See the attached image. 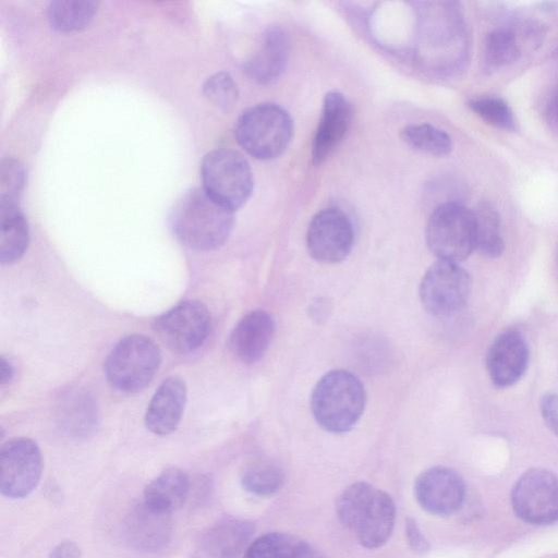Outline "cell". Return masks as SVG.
<instances>
[{
    "instance_id": "cell-1",
    "label": "cell",
    "mask_w": 558,
    "mask_h": 558,
    "mask_svg": "<svg viewBox=\"0 0 558 558\" xmlns=\"http://www.w3.org/2000/svg\"><path fill=\"white\" fill-rule=\"evenodd\" d=\"M339 521L368 549L385 545L393 530L396 506L384 490L366 482L348 486L338 497Z\"/></svg>"
},
{
    "instance_id": "cell-2",
    "label": "cell",
    "mask_w": 558,
    "mask_h": 558,
    "mask_svg": "<svg viewBox=\"0 0 558 558\" xmlns=\"http://www.w3.org/2000/svg\"><path fill=\"white\" fill-rule=\"evenodd\" d=\"M177 239L190 248L210 251L221 246L233 226V211L211 198L203 189L184 193L170 215Z\"/></svg>"
},
{
    "instance_id": "cell-3",
    "label": "cell",
    "mask_w": 558,
    "mask_h": 558,
    "mask_svg": "<svg viewBox=\"0 0 558 558\" xmlns=\"http://www.w3.org/2000/svg\"><path fill=\"white\" fill-rule=\"evenodd\" d=\"M366 404L362 381L345 369L326 373L311 396L312 413L318 425L332 434L349 432L361 418Z\"/></svg>"
},
{
    "instance_id": "cell-4",
    "label": "cell",
    "mask_w": 558,
    "mask_h": 558,
    "mask_svg": "<svg viewBox=\"0 0 558 558\" xmlns=\"http://www.w3.org/2000/svg\"><path fill=\"white\" fill-rule=\"evenodd\" d=\"M293 121L279 105H255L239 117L235 137L239 145L251 156L270 160L280 156L292 138Z\"/></svg>"
},
{
    "instance_id": "cell-5",
    "label": "cell",
    "mask_w": 558,
    "mask_h": 558,
    "mask_svg": "<svg viewBox=\"0 0 558 558\" xmlns=\"http://www.w3.org/2000/svg\"><path fill=\"white\" fill-rule=\"evenodd\" d=\"M203 190L216 202L234 211L250 198L253 172L247 160L228 148L205 155L201 166Z\"/></svg>"
},
{
    "instance_id": "cell-6",
    "label": "cell",
    "mask_w": 558,
    "mask_h": 558,
    "mask_svg": "<svg viewBox=\"0 0 558 558\" xmlns=\"http://www.w3.org/2000/svg\"><path fill=\"white\" fill-rule=\"evenodd\" d=\"M426 242L440 260H464L476 248L474 213L454 202L439 205L428 219Z\"/></svg>"
},
{
    "instance_id": "cell-7",
    "label": "cell",
    "mask_w": 558,
    "mask_h": 558,
    "mask_svg": "<svg viewBox=\"0 0 558 558\" xmlns=\"http://www.w3.org/2000/svg\"><path fill=\"white\" fill-rule=\"evenodd\" d=\"M161 362L159 347L144 335L121 339L107 356L105 374L116 389L136 392L149 384Z\"/></svg>"
},
{
    "instance_id": "cell-8",
    "label": "cell",
    "mask_w": 558,
    "mask_h": 558,
    "mask_svg": "<svg viewBox=\"0 0 558 558\" xmlns=\"http://www.w3.org/2000/svg\"><path fill=\"white\" fill-rule=\"evenodd\" d=\"M471 292L469 272L458 263L438 259L424 274L420 299L427 312L447 316L460 311Z\"/></svg>"
},
{
    "instance_id": "cell-9",
    "label": "cell",
    "mask_w": 558,
    "mask_h": 558,
    "mask_svg": "<svg viewBox=\"0 0 558 558\" xmlns=\"http://www.w3.org/2000/svg\"><path fill=\"white\" fill-rule=\"evenodd\" d=\"M513 511L530 524L546 525L558 521V477L545 469L526 471L513 486Z\"/></svg>"
},
{
    "instance_id": "cell-10",
    "label": "cell",
    "mask_w": 558,
    "mask_h": 558,
    "mask_svg": "<svg viewBox=\"0 0 558 558\" xmlns=\"http://www.w3.org/2000/svg\"><path fill=\"white\" fill-rule=\"evenodd\" d=\"M154 329L169 349L189 353L199 348L210 329V314L197 300H185L159 315Z\"/></svg>"
},
{
    "instance_id": "cell-11",
    "label": "cell",
    "mask_w": 558,
    "mask_h": 558,
    "mask_svg": "<svg viewBox=\"0 0 558 558\" xmlns=\"http://www.w3.org/2000/svg\"><path fill=\"white\" fill-rule=\"evenodd\" d=\"M43 456L37 444L25 437L13 438L0 450V490L8 498H24L37 486Z\"/></svg>"
},
{
    "instance_id": "cell-12",
    "label": "cell",
    "mask_w": 558,
    "mask_h": 558,
    "mask_svg": "<svg viewBox=\"0 0 558 558\" xmlns=\"http://www.w3.org/2000/svg\"><path fill=\"white\" fill-rule=\"evenodd\" d=\"M354 232L350 218L338 208H325L311 220L306 232L308 254L317 262L336 264L343 260L353 246Z\"/></svg>"
},
{
    "instance_id": "cell-13",
    "label": "cell",
    "mask_w": 558,
    "mask_h": 558,
    "mask_svg": "<svg viewBox=\"0 0 558 558\" xmlns=\"http://www.w3.org/2000/svg\"><path fill=\"white\" fill-rule=\"evenodd\" d=\"M414 495L425 511L445 517L461 508L465 497V485L456 471L445 466H435L422 472L416 477Z\"/></svg>"
},
{
    "instance_id": "cell-14",
    "label": "cell",
    "mask_w": 558,
    "mask_h": 558,
    "mask_svg": "<svg viewBox=\"0 0 558 558\" xmlns=\"http://www.w3.org/2000/svg\"><path fill=\"white\" fill-rule=\"evenodd\" d=\"M530 359L524 337L510 329L498 335L486 355V368L496 387L506 388L515 384L526 371Z\"/></svg>"
},
{
    "instance_id": "cell-15",
    "label": "cell",
    "mask_w": 558,
    "mask_h": 558,
    "mask_svg": "<svg viewBox=\"0 0 558 558\" xmlns=\"http://www.w3.org/2000/svg\"><path fill=\"white\" fill-rule=\"evenodd\" d=\"M351 105L343 94L331 90L325 95L312 144L314 165L324 162L343 141L351 123Z\"/></svg>"
},
{
    "instance_id": "cell-16",
    "label": "cell",
    "mask_w": 558,
    "mask_h": 558,
    "mask_svg": "<svg viewBox=\"0 0 558 558\" xmlns=\"http://www.w3.org/2000/svg\"><path fill=\"white\" fill-rule=\"evenodd\" d=\"M275 332L272 316L254 310L245 314L234 326L230 335L232 353L243 363L257 362L266 353Z\"/></svg>"
},
{
    "instance_id": "cell-17",
    "label": "cell",
    "mask_w": 558,
    "mask_h": 558,
    "mask_svg": "<svg viewBox=\"0 0 558 558\" xmlns=\"http://www.w3.org/2000/svg\"><path fill=\"white\" fill-rule=\"evenodd\" d=\"M186 401V386L182 378L170 376L155 391L145 414L148 430L158 436L172 433L179 425Z\"/></svg>"
},
{
    "instance_id": "cell-18",
    "label": "cell",
    "mask_w": 558,
    "mask_h": 558,
    "mask_svg": "<svg viewBox=\"0 0 558 558\" xmlns=\"http://www.w3.org/2000/svg\"><path fill=\"white\" fill-rule=\"evenodd\" d=\"M287 33L279 26L269 27L256 52L245 64L247 75L258 84H270L283 73L289 59Z\"/></svg>"
},
{
    "instance_id": "cell-19",
    "label": "cell",
    "mask_w": 558,
    "mask_h": 558,
    "mask_svg": "<svg viewBox=\"0 0 558 558\" xmlns=\"http://www.w3.org/2000/svg\"><path fill=\"white\" fill-rule=\"evenodd\" d=\"M255 525L247 520L226 518L203 536V548L211 558H238L252 543Z\"/></svg>"
},
{
    "instance_id": "cell-20",
    "label": "cell",
    "mask_w": 558,
    "mask_h": 558,
    "mask_svg": "<svg viewBox=\"0 0 558 558\" xmlns=\"http://www.w3.org/2000/svg\"><path fill=\"white\" fill-rule=\"evenodd\" d=\"M189 490L187 474L177 466H171L146 486L143 504L153 511L170 514L183 506Z\"/></svg>"
},
{
    "instance_id": "cell-21",
    "label": "cell",
    "mask_w": 558,
    "mask_h": 558,
    "mask_svg": "<svg viewBox=\"0 0 558 558\" xmlns=\"http://www.w3.org/2000/svg\"><path fill=\"white\" fill-rule=\"evenodd\" d=\"M170 514L150 510L144 504L136 509L128 523L131 542L145 550H156L169 541Z\"/></svg>"
},
{
    "instance_id": "cell-22",
    "label": "cell",
    "mask_w": 558,
    "mask_h": 558,
    "mask_svg": "<svg viewBox=\"0 0 558 558\" xmlns=\"http://www.w3.org/2000/svg\"><path fill=\"white\" fill-rule=\"evenodd\" d=\"M28 242V225L19 205L0 204V262H16L25 253Z\"/></svg>"
},
{
    "instance_id": "cell-23",
    "label": "cell",
    "mask_w": 558,
    "mask_h": 558,
    "mask_svg": "<svg viewBox=\"0 0 558 558\" xmlns=\"http://www.w3.org/2000/svg\"><path fill=\"white\" fill-rule=\"evenodd\" d=\"M244 558H324L305 541L281 532H271L254 539Z\"/></svg>"
},
{
    "instance_id": "cell-24",
    "label": "cell",
    "mask_w": 558,
    "mask_h": 558,
    "mask_svg": "<svg viewBox=\"0 0 558 558\" xmlns=\"http://www.w3.org/2000/svg\"><path fill=\"white\" fill-rule=\"evenodd\" d=\"M97 9L98 2L93 0H54L47 8V16L54 29L74 32L93 21Z\"/></svg>"
},
{
    "instance_id": "cell-25",
    "label": "cell",
    "mask_w": 558,
    "mask_h": 558,
    "mask_svg": "<svg viewBox=\"0 0 558 558\" xmlns=\"http://www.w3.org/2000/svg\"><path fill=\"white\" fill-rule=\"evenodd\" d=\"M476 225V248L487 257H498L505 248L500 217L489 203H481L473 211Z\"/></svg>"
},
{
    "instance_id": "cell-26",
    "label": "cell",
    "mask_w": 558,
    "mask_h": 558,
    "mask_svg": "<svg viewBox=\"0 0 558 558\" xmlns=\"http://www.w3.org/2000/svg\"><path fill=\"white\" fill-rule=\"evenodd\" d=\"M400 135L410 147L432 156H447L452 150L449 134L429 123L409 124Z\"/></svg>"
},
{
    "instance_id": "cell-27",
    "label": "cell",
    "mask_w": 558,
    "mask_h": 558,
    "mask_svg": "<svg viewBox=\"0 0 558 558\" xmlns=\"http://www.w3.org/2000/svg\"><path fill=\"white\" fill-rule=\"evenodd\" d=\"M61 424L76 436H85L93 432L97 423L95 404L88 395L74 392L66 396L61 405Z\"/></svg>"
},
{
    "instance_id": "cell-28",
    "label": "cell",
    "mask_w": 558,
    "mask_h": 558,
    "mask_svg": "<svg viewBox=\"0 0 558 558\" xmlns=\"http://www.w3.org/2000/svg\"><path fill=\"white\" fill-rule=\"evenodd\" d=\"M283 481L282 469L270 460H258L251 463L241 476L244 489L260 497L275 495L282 487Z\"/></svg>"
},
{
    "instance_id": "cell-29",
    "label": "cell",
    "mask_w": 558,
    "mask_h": 558,
    "mask_svg": "<svg viewBox=\"0 0 558 558\" xmlns=\"http://www.w3.org/2000/svg\"><path fill=\"white\" fill-rule=\"evenodd\" d=\"M486 61L495 66L508 65L520 58L521 46L517 35L508 28H496L485 39Z\"/></svg>"
},
{
    "instance_id": "cell-30",
    "label": "cell",
    "mask_w": 558,
    "mask_h": 558,
    "mask_svg": "<svg viewBox=\"0 0 558 558\" xmlns=\"http://www.w3.org/2000/svg\"><path fill=\"white\" fill-rule=\"evenodd\" d=\"M469 108L486 123L502 130H513L515 122L511 108L498 97H476L470 99Z\"/></svg>"
},
{
    "instance_id": "cell-31",
    "label": "cell",
    "mask_w": 558,
    "mask_h": 558,
    "mask_svg": "<svg viewBox=\"0 0 558 558\" xmlns=\"http://www.w3.org/2000/svg\"><path fill=\"white\" fill-rule=\"evenodd\" d=\"M24 183L23 165L14 158H4L0 168V204L19 205Z\"/></svg>"
},
{
    "instance_id": "cell-32",
    "label": "cell",
    "mask_w": 558,
    "mask_h": 558,
    "mask_svg": "<svg viewBox=\"0 0 558 558\" xmlns=\"http://www.w3.org/2000/svg\"><path fill=\"white\" fill-rule=\"evenodd\" d=\"M204 94L215 106L229 111L236 102L239 93L230 74L219 72L207 78L204 84Z\"/></svg>"
},
{
    "instance_id": "cell-33",
    "label": "cell",
    "mask_w": 558,
    "mask_h": 558,
    "mask_svg": "<svg viewBox=\"0 0 558 558\" xmlns=\"http://www.w3.org/2000/svg\"><path fill=\"white\" fill-rule=\"evenodd\" d=\"M539 409L547 427L558 436V393L548 392L544 395Z\"/></svg>"
},
{
    "instance_id": "cell-34",
    "label": "cell",
    "mask_w": 558,
    "mask_h": 558,
    "mask_svg": "<svg viewBox=\"0 0 558 558\" xmlns=\"http://www.w3.org/2000/svg\"><path fill=\"white\" fill-rule=\"evenodd\" d=\"M405 537L410 548L417 553L424 554L429 550V543L423 532L421 531L415 519L408 518L404 525Z\"/></svg>"
},
{
    "instance_id": "cell-35",
    "label": "cell",
    "mask_w": 558,
    "mask_h": 558,
    "mask_svg": "<svg viewBox=\"0 0 558 558\" xmlns=\"http://www.w3.org/2000/svg\"><path fill=\"white\" fill-rule=\"evenodd\" d=\"M49 558H82V553L74 542L64 541L52 548Z\"/></svg>"
},
{
    "instance_id": "cell-36",
    "label": "cell",
    "mask_w": 558,
    "mask_h": 558,
    "mask_svg": "<svg viewBox=\"0 0 558 558\" xmlns=\"http://www.w3.org/2000/svg\"><path fill=\"white\" fill-rule=\"evenodd\" d=\"M14 376V367L12 363L4 356L1 357L0 364V381L1 385H5L12 380Z\"/></svg>"
},
{
    "instance_id": "cell-37",
    "label": "cell",
    "mask_w": 558,
    "mask_h": 558,
    "mask_svg": "<svg viewBox=\"0 0 558 558\" xmlns=\"http://www.w3.org/2000/svg\"><path fill=\"white\" fill-rule=\"evenodd\" d=\"M329 308L330 307L328 306V303L325 302V300L318 299L311 306L312 317L318 320L325 318Z\"/></svg>"
}]
</instances>
